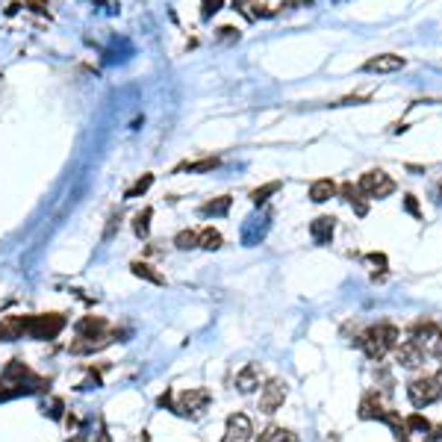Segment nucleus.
<instances>
[{
	"label": "nucleus",
	"mask_w": 442,
	"mask_h": 442,
	"mask_svg": "<svg viewBox=\"0 0 442 442\" xmlns=\"http://www.w3.org/2000/svg\"><path fill=\"white\" fill-rule=\"evenodd\" d=\"M254 439V425L245 413H233L227 416V425H224V436L221 442H251Z\"/></svg>",
	"instance_id": "6e6552de"
},
{
	"label": "nucleus",
	"mask_w": 442,
	"mask_h": 442,
	"mask_svg": "<svg viewBox=\"0 0 442 442\" xmlns=\"http://www.w3.org/2000/svg\"><path fill=\"white\" fill-rule=\"evenodd\" d=\"M339 195H342V201H348L351 206H357V215H366V213H369V206L363 204V192H360L354 183H342V186H339Z\"/></svg>",
	"instance_id": "a211bd4d"
},
{
	"label": "nucleus",
	"mask_w": 442,
	"mask_h": 442,
	"mask_svg": "<svg viewBox=\"0 0 442 442\" xmlns=\"http://www.w3.org/2000/svg\"><path fill=\"white\" fill-rule=\"evenodd\" d=\"M174 248H180V251L197 248V230H180V233L174 236Z\"/></svg>",
	"instance_id": "a878e982"
},
{
	"label": "nucleus",
	"mask_w": 442,
	"mask_h": 442,
	"mask_svg": "<svg viewBox=\"0 0 442 442\" xmlns=\"http://www.w3.org/2000/svg\"><path fill=\"white\" fill-rule=\"evenodd\" d=\"M233 6L236 9H245V6H251V0H233Z\"/></svg>",
	"instance_id": "f704fd0d"
},
{
	"label": "nucleus",
	"mask_w": 442,
	"mask_h": 442,
	"mask_svg": "<svg viewBox=\"0 0 442 442\" xmlns=\"http://www.w3.org/2000/svg\"><path fill=\"white\" fill-rule=\"evenodd\" d=\"M68 442H86L83 436H74V439H68Z\"/></svg>",
	"instance_id": "c9c22d12"
},
{
	"label": "nucleus",
	"mask_w": 442,
	"mask_h": 442,
	"mask_svg": "<svg viewBox=\"0 0 442 442\" xmlns=\"http://www.w3.org/2000/svg\"><path fill=\"white\" fill-rule=\"evenodd\" d=\"M42 410L48 413L51 418H62V410H65V404H62L60 398H48V401L42 404Z\"/></svg>",
	"instance_id": "c85d7f7f"
},
{
	"label": "nucleus",
	"mask_w": 442,
	"mask_h": 442,
	"mask_svg": "<svg viewBox=\"0 0 442 442\" xmlns=\"http://www.w3.org/2000/svg\"><path fill=\"white\" fill-rule=\"evenodd\" d=\"M230 204H233V197L230 195H221V197H213V201L201 204V215H227L230 213Z\"/></svg>",
	"instance_id": "6ab92c4d"
},
{
	"label": "nucleus",
	"mask_w": 442,
	"mask_h": 442,
	"mask_svg": "<svg viewBox=\"0 0 442 442\" xmlns=\"http://www.w3.org/2000/svg\"><path fill=\"white\" fill-rule=\"evenodd\" d=\"M224 9V0H201V18H213Z\"/></svg>",
	"instance_id": "cd10ccee"
},
{
	"label": "nucleus",
	"mask_w": 442,
	"mask_h": 442,
	"mask_svg": "<svg viewBox=\"0 0 442 442\" xmlns=\"http://www.w3.org/2000/svg\"><path fill=\"white\" fill-rule=\"evenodd\" d=\"M257 442H298V434L295 430H289V427H277V425H269L260 434Z\"/></svg>",
	"instance_id": "f3484780"
},
{
	"label": "nucleus",
	"mask_w": 442,
	"mask_h": 442,
	"mask_svg": "<svg viewBox=\"0 0 442 442\" xmlns=\"http://www.w3.org/2000/svg\"><path fill=\"white\" fill-rule=\"evenodd\" d=\"M286 392H289L286 380L269 378V380H265V387H263V392H260V413H265V416L277 413L283 407V401H286Z\"/></svg>",
	"instance_id": "0eeeda50"
},
{
	"label": "nucleus",
	"mask_w": 442,
	"mask_h": 442,
	"mask_svg": "<svg viewBox=\"0 0 442 442\" xmlns=\"http://www.w3.org/2000/svg\"><path fill=\"white\" fill-rule=\"evenodd\" d=\"M74 330H77L80 339H100V336H107V319L103 316H83L74 324Z\"/></svg>",
	"instance_id": "f8f14e48"
},
{
	"label": "nucleus",
	"mask_w": 442,
	"mask_h": 442,
	"mask_svg": "<svg viewBox=\"0 0 442 442\" xmlns=\"http://www.w3.org/2000/svg\"><path fill=\"white\" fill-rule=\"evenodd\" d=\"M118 227H121V213H112V215H109L107 230H103V242H109L115 233H118Z\"/></svg>",
	"instance_id": "c756f323"
},
{
	"label": "nucleus",
	"mask_w": 442,
	"mask_h": 442,
	"mask_svg": "<svg viewBox=\"0 0 442 442\" xmlns=\"http://www.w3.org/2000/svg\"><path fill=\"white\" fill-rule=\"evenodd\" d=\"M221 166L218 157H206V159H197V162H183L177 171H189V174H204V171H213Z\"/></svg>",
	"instance_id": "5701e85b"
},
{
	"label": "nucleus",
	"mask_w": 442,
	"mask_h": 442,
	"mask_svg": "<svg viewBox=\"0 0 442 442\" xmlns=\"http://www.w3.org/2000/svg\"><path fill=\"white\" fill-rule=\"evenodd\" d=\"M369 260L375 265H380V272H387V257H383V254H369Z\"/></svg>",
	"instance_id": "72a5a7b5"
},
{
	"label": "nucleus",
	"mask_w": 442,
	"mask_h": 442,
	"mask_svg": "<svg viewBox=\"0 0 442 442\" xmlns=\"http://www.w3.org/2000/svg\"><path fill=\"white\" fill-rule=\"evenodd\" d=\"M295 3H312V0H295Z\"/></svg>",
	"instance_id": "e433bc0d"
},
{
	"label": "nucleus",
	"mask_w": 442,
	"mask_h": 442,
	"mask_svg": "<svg viewBox=\"0 0 442 442\" xmlns=\"http://www.w3.org/2000/svg\"><path fill=\"white\" fill-rule=\"evenodd\" d=\"M150 218H154V209H150V206H145L142 213L133 215V233H136L139 239H148V233H150Z\"/></svg>",
	"instance_id": "4be33fe9"
},
{
	"label": "nucleus",
	"mask_w": 442,
	"mask_h": 442,
	"mask_svg": "<svg viewBox=\"0 0 442 442\" xmlns=\"http://www.w3.org/2000/svg\"><path fill=\"white\" fill-rule=\"evenodd\" d=\"M410 430H416V434H430V422L422 416V413H413V416H407L404 418V434H410Z\"/></svg>",
	"instance_id": "b1692460"
},
{
	"label": "nucleus",
	"mask_w": 442,
	"mask_h": 442,
	"mask_svg": "<svg viewBox=\"0 0 442 442\" xmlns=\"http://www.w3.org/2000/svg\"><path fill=\"white\" fill-rule=\"evenodd\" d=\"M260 380H263V369H260L257 363H248V366L236 375V389H239L242 395H251L254 389L260 387Z\"/></svg>",
	"instance_id": "4468645a"
},
{
	"label": "nucleus",
	"mask_w": 442,
	"mask_h": 442,
	"mask_svg": "<svg viewBox=\"0 0 442 442\" xmlns=\"http://www.w3.org/2000/svg\"><path fill=\"white\" fill-rule=\"evenodd\" d=\"M281 180H272V183H263V186H257V189L251 192V201L254 204H265L269 201V195H274V192H281Z\"/></svg>",
	"instance_id": "393cba45"
},
{
	"label": "nucleus",
	"mask_w": 442,
	"mask_h": 442,
	"mask_svg": "<svg viewBox=\"0 0 442 442\" xmlns=\"http://www.w3.org/2000/svg\"><path fill=\"white\" fill-rule=\"evenodd\" d=\"M218 39H221V42L239 39V30H236V27H221V30H218Z\"/></svg>",
	"instance_id": "2f4dec72"
},
{
	"label": "nucleus",
	"mask_w": 442,
	"mask_h": 442,
	"mask_svg": "<svg viewBox=\"0 0 442 442\" xmlns=\"http://www.w3.org/2000/svg\"><path fill=\"white\" fill-rule=\"evenodd\" d=\"M404 209H407V213H410L413 218H422V209H418L416 195H404Z\"/></svg>",
	"instance_id": "7c9ffc66"
},
{
	"label": "nucleus",
	"mask_w": 442,
	"mask_h": 442,
	"mask_svg": "<svg viewBox=\"0 0 442 442\" xmlns=\"http://www.w3.org/2000/svg\"><path fill=\"white\" fill-rule=\"evenodd\" d=\"M333 230H336V218L333 215H319L310 224V236H312L316 245H328V242L333 239Z\"/></svg>",
	"instance_id": "2eb2a0df"
},
{
	"label": "nucleus",
	"mask_w": 442,
	"mask_h": 442,
	"mask_svg": "<svg viewBox=\"0 0 442 442\" xmlns=\"http://www.w3.org/2000/svg\"><path fill=\"white\" fill-rule=\"evenodd\" d=\"M357 189L363 192V197H371V201H380V197H387V195H392V192H395V180H392L383 168H371V171H366L363 177H360Z\"/></svg>",
	"instance_id": "39448f33"
},
{
	"label": "nucleus",
	"mask_w": 442,
	"mask_h": 442,
	"mask_svg": "<svg viewBox=\"0 0 442 442\" xmlns=\"http://www.w3.org/2000/svg\"><path fill=\"white\" fill-rule=\"evenodd\" d=\"M89 442H112V439H109V434H107V427H103V425H100V427H98V434H95V436H91Z\"/></svg>",
	"instance_id": "473e14b6"
},
{
	"label": "nucleus",
	"mask_w": 442,
	"mask_h": 442,
	"mask_svg": "<svg viewBox=\"0 0 442 442\" xmlns=\"http://www.w3.org/2000/svg\"><path fill=\"white\" fill-rule=\"evenodd\" d=\"M401 442H407V439H401Z\"/></svg>",
	"instance_id": "4c0bfd02"
},
{
	"label": "nucleus",
	"mask_w": 442,
	"mask_h": 442,
	"mask_svg": "<svg viewBox=\"0 0 442 442\" xmlns=\"http://www.w3.org/2000/svg\"><path fill=\"white\" fill-rule=\"evenodd\" d=\"M221 233L215 227H201L197 230V248H204V251H218L221 248Z\"/></svg>",
	"instance_id": "aec40b11"
},
{
	"label": "nucleus",
	"mask_w": 442,
	"mask_h": 442,
	"mask_svg": "<svg viewBox=\"0 0 442 442\" xmlns=\"http://www.w3.org/2000/svg\"><path fill=\"white\" fill-rule=\"evenodd\" d=\"M410 339L422 348L425 357L442 360V328L434 321H416L410 328Z\"/></svg>",
	"instance_id": "20e7f679"
},
{
	"label": "nucleus",
	"mask_w": 442,
	"mask_h": 442,
	"mask_svg": "<svg viewBox=\"0 0 442 442\" xmlns=\"http://www.w3.org/2000/svg\"><path fill=\"white\" fill-rule=\"evenodd\" d=\"M130 272L136 274V277H142V281H150V283H157V286H162L166 283V277H162L159 272H154V265H148V263H130Z\"/></svg>",
	"instance_id": "412c9836"
},
{
	"label": "nucleus",
	"mask_w": 442,
	"mask_h": 442,
	"mask_svg": "<svg viewBox=\"0 0 442 442\" xmlns=\"http://www.w3.org/2000/svg\"><path fill=\"white\" fill-rule=\"evenodd\" d=\"M62 328H65L62 312H42V316H27L24 336H30V339H56Z\"/></svg>",
	"instance_id": "7ed1b4c3"
},
{
	"label": "nucleus",
	"mask_w": 442,
	"mask_h": 442,
	"mask_svg": "<svg viewBox=\"0 0 442 442\" xmlns=\"http://www.w3.org/2000/svg\"><path fill=\"white\" fill-rule=\"evenodd\" d=\"M404 65H407V60L398 53H378V56H369L363 62V71L366 74H392V71H401Z\"/></svg>",
	"instance_id": "1a4fd4ad"
},
{
	"label": "nucleus",
	"mask_w": 442,
	"mask_h": 442,
	"mask_svg": "<svg viewBox=\"0 0 442 442\" xmlns=\"http://www.w3.org/2000/svg\"><path fill=\"white\" fill-rule=\"evenodd\" d=\"M336 192H339V186H336L330 177H321V180H312V183H310V201H312V204L330 201Z\"/></svg>",
	"instance_id": "dca6fc26"
},
{
	"label": "nucleus",
	"mask_w": 442,
	"mask_h": 442,
	"mask_svg": "<svg viewBox=\"0 0 442 442\" xmlns=\"http://www.w3.org/2000/svg\"><path fill=\"white\" fill-rule=\"evenodd\" d=\"M392 407L383 401L380 392H369L363 401H360V418H378V422H383V418L389 416Z\"/></svg>",
	"instance_id": "9b49d317"
},
{
	"label": "nucleus",
	"mask_w": 442,
	"mask_h": 442,
	"mask_svg": "<svg viewBox=\"0 0 442 442\" xmlns=\"http://www.w3.org/2000/svg\"><path fill=\"white\" fill-rule=\"evenodd\" d=\"M407 398L416 410H425V407L436 404L442 398V380L436 375H418L407 383Z\"/></svg>",
	"instance_id": "f03ea898"
},
{
	"label": "nucleus",
	"mask_w": 442,
	"mask_h": 442,
	"mask_svg": "<svg viewBox=\"0 0 442 442\" xmlns=\"http://www.w3.org/2000/svg\"><path fill=\"white\" fill-rule=\"evenodd\" d=\"M354 342H357V348H363V354L369 360H378V363H380V360L387 357L389 351H395V345L401 342V330L395 328V324H389V321H380V324L366 328Z\"/></svg>",
	"instance_id": "f257e3e1"
},
{
	"label": "nucleus",
	"mask_w": 442,
	"mask_h": 442,
	"mask_svg": "<svg viewBox=\"0 0 442 442\" xmlns=\"http://www.w3.org/2000/svg\"><path fill=\"white\" fill-rule=\"evenodd\" d=\"M395 360H398L401 369H418L425 363V351L413 339H404V342L395 345Z\"/></svg>",
	"instance_id": "9d476101"
},
{
	"label": "nucleus",
	"mask_w": 442,
	"mask_h": 442,
	"mask_svg": "<svg viewBox=\"0 0 442 442\" xmlns=\"http://www.w3.org/2000/svg\"><path fill=\"white\" fill-rule=\"evenodd\" d=\"M150 186H154V174H145V177H139V180L130 186V189L124 192V197H139V195H145Z\"/></svg>",
	"instance_id": "bb28decb"
},
{
	"label": "nucleus",
	"mask_w": 442,
	"mask_h": 442,
	"mask_svg": "<svg viewBox=\"0 0 442 442\" xmlns=\"http://www.w3.org/2000/svg\"><path fill=\"white\" fill-rule=\"evenodd\" d=\"M27 316H3L0 319V342H15L24 336Z\"/></svg>",
	"instance_id": "ddd939ff"
},
{
	"label": "nucleus",
	"mask_w": 442,
	"mask_h": 442,
	"mask_svg": "<svg viewBox=\"0 0 442 442\" xmlns=\"http://www.w3.org/2000/svg\"><path fill=\"white\" fill-rule=\"evenodd\" d=\"M209 401H213L209 389H204V387H189V389H183V392L177 395V404H174V410H177L180 416H186V418H197V416H201L206 407H209Z\"/></svg>",
	"instance_id": "423d86ee"
}]
</instances>
